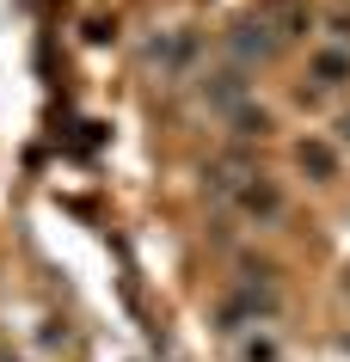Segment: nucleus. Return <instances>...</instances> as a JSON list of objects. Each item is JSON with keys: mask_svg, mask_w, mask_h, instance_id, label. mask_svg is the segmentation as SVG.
<instances>
[{"mask_svg": "<svg viewBox=\"0 0 350 362\" xmlns=\"http://www.w3.org/2000/svg\"><path fill=\"white\" fill-rule=\"evenodd\" d=\"M240 209L252 215V221H276V215H283V191H276L271 178L246 172V178H240Z\"/></svg>", "mask_w": 350, "mask_h": 362, "instance_id": "obj_1", "label": "nucleus"}, {"mask_svg": "<svg viewBox=\"0 0 350 362\" xmlns=\"http://www.w3.org/2000/svg\"><path fill=\"white\" fill-rule=\"evenodd\" d=\"M276 43H283V37H276L271 19H246V25H240V37H233V56L252 68V62H271L276 56Z\"/></svg>", "mask_w": 350, "mask_h": 362, "instance_id": "obj_2", "label": "nucleus"}, {"mask_svg": "<svg viewBox=\"0 0 350 362\" xmlns=\"http://www.w3.org/2000/svg\"><path fill=\"white\" fill-rule=\"evenodd\" d=\"M308 74L320 80L326 93H344V86H350V49H338V43H332V49H313Z\"/></svg>", "mask_w": 350, "mask_h": 362, "instance_id": "obj_3", "label": "nucleus"}, {"mask_svg": "<svg viewBox=\"0 0 350 362\" xmlns=\"http://www.w3.org/2000/svg\"><path fill=\"white\" fill-rule=\"evenodd\" d=\"M295 166H301V172H313V178L326 185L332 172H338V153H332L326 141H295Z\"/></svg>", "mask_w": 350, "mask_h": 362, "instance_id": "obj_4", "label": "nucleus"}, {"mask_svg": "<svg viewBox=\"0 0 350 362\" xmlns=\"http://www.w3.org/2000/svg\"><path fill=\"white\" fill-rule=\"evenodd\" d=\"M240 362H283V344L271 332H246L240 338Z\"/></svg>", "mask_w": 350, "mask_h": 362, "instance_id": "obj_5", "label": "nucleus"}, {"mask_svg": "<svg viewBox=\"0 0 350 362\" xmlns=\"http://www.w3.org/2000/svg\"><path fill=\"white\" fill-rule=\"evenodd\" d=\"M332 148L350 153V111H338V129H332Z\"/></svg>", "mask_w": 350, "mask_h": 362, "instance_id": "obj_6", "label": "nucleus"}]
</instances>
